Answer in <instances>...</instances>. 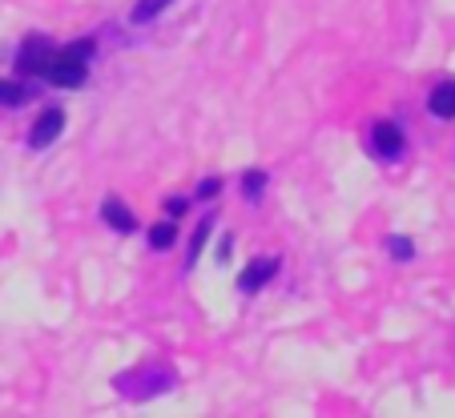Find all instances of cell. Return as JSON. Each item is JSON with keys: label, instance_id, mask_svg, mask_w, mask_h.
Returning <instances> with one entry per match:
<instances>
[{"label": "cell", "instance_id": "1", "mask_svg": "<svg viewBox=\"0 0 455 418\" xmlns=\"http://www.w3.org/2000/svg\"><path fill=\"white\" fill-rule=\"evenodd\" d=\"M44 77H49L52 85H60V89H77V85H85L89 68H85V60H77V57H65V52H57V57L49 60V68H44Z\"/></svg>", "mask_w": 455, "mask_h": 418}, {"label": "cell", "instance_id": "2", "mask_svg": "<svg viewBox=\"0 0 455 418\" xmlns=\"http://www.w3.org/2000/svg\"><path fill=\"white\" fill-rule=\"evenodd\" d=\"M170 383H173L170 370H141V375H133V378H121L117 390L121 394H133V398H149V394L165 390Z\"/></svg>", "mask_w": 455, "mask_h": 418}, {"label": "cell", "instance_id": "3", "mask_svg": "<svg viewBox=\"0 0 455 418\" xmlns=\"http://www.w3.org/2000/svg\"><path fill=\"white\" fill-rule=\"evenodd\" d=\"M49 60H52V52H49V41H25V49H20V57H17V73L20 77H41L44 68H49Z\"/></svg>", "mask_w": 455, "mask_h": 418}, {"label": "cell", "instance_id": "4", "mask_svg": "<svg viewBox=\"0 0 455 418\" xmlns=\"http://www.w3.org/2000/svg\"><path fill=\"white\" fill-rule=\"evenodd\" d=\"M60 129H65V113H60V109H44L41 117H36L33 133H28V146H33V149H49L52 141L60 137Z\"/></svg>", "mask_w": 455, "mask_h": 418}, {"label": "cell", "instance_id": "5", "mask_svg": "<svg viewBox=\"0 0 455 418\" xmlns=\"http://www.w3.org/2000/svg\"><path fill=\"white\" fill-rule=\"evenodd\" d=\"M278 270V262L275 257H258V262H250L246 265V273L238 278V286H242V294H254V290H262V286L270 282V273Z\"/></svg>", "mask_w": 455, "mask_h": 418}, {"label": "cell", "instance_id": "6", "mask_svg": "<svg viewBox=\"0 0 455 418\" xmlns=\"http://www.w3.org/2000/svg\"><path fill=\"white\" fill-rule=\"evenodd\" d=\"M375 154L379 157H399V154H403V133H399V125L379 121V125H375Z\"/></svg>", "mask_w": 455, "mask_h": 418}, {"label": "cell", "instance_id": "7", "mask_svg": "<svg viewBox=\"0 0 455 418\" xmlns=\"http://www.w3.org/2000/svg\"><path fill=\"white\" fill-rule=\"evenodd\" d=\"M427 109L435 113V117H443V121H451V117H455V81H443V85L431 89Z\"/></svg>", "mask_w": 455, "mask_h": 418}, {"label": "cell", "instance_id": "8", "mask_svg": "<svg viewBox=\"0 0 455 418\" xmlns=\"http://www.w3.org/2000/svg\"><path fill=\"white\" fill-rule=\"evenodd\" d=\"M101 217H105V222H109L117 233H133V230H138V217L129 214L121 201H105V205H101Z\"/></svg>", "mask_w": 455, "mask_h": 418}, {"label": "cell", "instance_id": "9", "mask_svg": "<svg viewBox=\"0 0 455 418\" xmlns=\"http://www.w3.org/2000/svg\"><path fill=\"white\" fill-rule=\"evenodd\" d=\"M173 0H138L133 4V25H146V20H154L157 12H165Z\"/></svg>", "mask_w": 455, "mask_h": 418}, {"label": "cell", "instance_id": "10", "mask_svg": "<svg viewBox=\"0 0 455 418\" xmlns=\"http://www.w3.org/2000/svg\"><path fill=\"white\" fill-rule=\"evenodd\" d=\"M33 97L28 85H17V81H0V105H25Z\"/></svg>", "mask_w": 455, "mask_h": 418}, {"label": "cell", "instance_id": "11", "mask_svg": "<svg viewBox=\"0 0 455 418\" xmlns=\"http://www.w3.org/2000/svg\"><path fill=\"white\" fill-rule=\"evenodd\" d=\"M173 241H178V230H173L170 222H162V225H154V230H149V246H154V249H170Z\"/></svg>", "mask_w": 455, "mask_h": 418}, {"label": "cell", "instance_id": "12", "mask_svg": "<svg viewBox=\"0 0 455 418\" xmlns=\"http://www.w3.org/2000/svg\"><path fill=\"white\" fill-rule=\"evenodd\" d=\"M262 189H267V173H258V170H250L246 177H242V193L250 197V201H254L258 193H262Z\"/></svg>", "mask_w": 455, "mask_h": 418}, {"label": "cell", "instance_id": "13", "mask_svg": "<svg viewBox=\"0 0 455 418\" xmlns=\"http://www.w3.org/2000/svg\"><path fill=\"white\" fill-rule=\"evenodd\" d=\"M387 254H395L399 262H407L415 249H411V241H407V238H387Z\"/></svg>", "mask_w": 455, "mask_h": 418}, {"label": "cell", "instance_id": "14", "mask_svg": "<svg viewBox=\"0 0 455 418\" xmlns=\"http://www.w3.org/2000/svg\"><path fill=\"white\" fill-rule=\"evenodd\" d=\"M206 238H210V222H202L198 230H194V249H189V265L198 262V254H202V246H206Z\"/></svg>", "mask_w": 455, "mask_h": 418}, {"label": "cell", "instance_id": "15", "mask_svg": "<svg viewBox=\"0 0 455 418\" xmlns=\"http://www.w3.org/2000/svg\"><path fill=\"white\" fill-rule=\"evenodd\" d=\"M65 57L89 60V57H93V41H77V44H69V49H65Z\"/></svg>", "mask_w": 455, "mask_h": 418}, {"label": "cell", "instance_id": "16", "mask_svg": "<svg viewBox=\"0 0 455 418\" xmlns=\"http://www.w3.org/2000/svg\"><path fill=\"white\" fill-rule=\"evenodd\" d=\"M218 189H222V185H218V177H206V181H202V189H198V197H214Z\"/></svg>", "mask_w": 455, "mask_h": 418}]
</instances>
